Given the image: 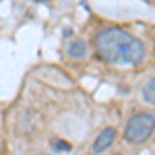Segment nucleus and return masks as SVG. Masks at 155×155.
Listing matches in <instances>:
<instances>
[{
    "label": "nucleus",
    "instance_id": "f257e3e1",
    "mask_svg": "<svg viewBox=\"0 0 155 155\" xmlns=\"http://www.w3.org/2000/svg\"><path fill=\"white\" fill-rule=\"evenodd\" d=\"M97 56L107 64L137 66L145 58V46L139 37L126 33L120 27H104L93 37Z\"/></svg>",
    "mask_w": 155,
    "mask_h": 155
},
{
    "label": "nucleus",
    "instance_id": "f03ea898",
    "mask_svg": "<svg viewBox=\"0 0 155 155\" xmlns=\"http://www.w3.org/2000/svg\"><path fill=\"white\" fill-rule=\"evenodd\" d=\"M153 130H155V116L141 112V114H134L128 120V124L124 128V139H126V143L141 145L153 134Z\"/></svg>",
    "mask_w": 155,
    "mask_h": 155
},
{
    "label": "nucleus",
    "instance_id": "7ed1b4c3",
    "mask_svg": "<svg viewBox=\"0 0 155 155\" xmlns=\"http://www.w3.org/2000/svg\"><path fill=\"white\" fill-rule=\"evenodd\" d=\"M114 139H116V130L114 128H104V130L99 132V137H95V143H93V153H104L107 147H112L114 143Z\"/></svg>",
    "mask_w": 155,
    "mask_h": 155
},
{
    "label": "nucleus",
    "instance_id": "20e7f679",
    "mask_svg": "<svg viewBox=\"0 0 155 155\" xmlns=\"http://www.w3.org/2000/svg\"><path fill=\"white\" fill-rule=\"evenodd\" d=\"M66 54L72 60H83L87 56V44H85L83 39H72L71 44H68V48H66Z\"/></svg>",
    "mask_w": 155,
    "mask_h": 155
},
{
    "label": "nucleus",
    "instance_id": "39448f33",
    "mask_svg": "<svg viewBox=\"0 0 155 155\" xmlns=\"http://www.w3.org/2000/svg\"><path fill=\"white\" fill-rule=\"evenodd\" d=\"M143 99L147 104H153L155 106V77L153 79H149L143 87Z\"/></svg>",
    "mask_w": 155,
    "mask_h": 155
},
{
    "label": "nucleus",
    "instance_id": "423d86ee",
    "mask_svg": "<svg viewBox=\"0 0 155 155\" xmlns=\"http://www.w3.org/2000/svg\"><path fill=\"white\" fill-rule=\"evenodd\" d=\"M50 147H52V151H56V153H62V151H71L72 147L66 141H60V139H52L50 141Z\"/></svg>",
    "mask_w": 155,
    "mask_h": 155
},
{
    "label": "nucleus",
    "instance_id": "0eeeda50",
    "mask_svg": "<svg viewBox=\"0 0 155 155\" xmlns=\"http://www.w3.org/2000/svg\"><path fill=\"white\" fill-rule=\"evenodd\" d=\"M39 2H46V0H39Z\"/></svg>",
    "mask_w": 155,
    "mask_h": 155
}]
</instances>
